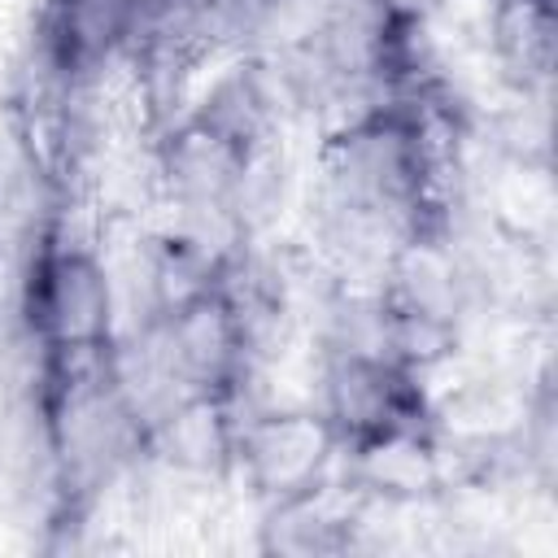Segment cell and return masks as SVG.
Here are the masks:
<instances>
[{
	"instance_id": "6da1fadb",
	"label": "cell",
	"mask_w": 558,
	"mask_h": 558,
	"mask_svg": "<svg viewBox=\"0 0 558 558\" xmlns=\"http://www.w3.org/2000/svg\"><path fill=\"white\" fill-rule=\"evenodd\" d=\"M22 327L39 353L57 349H100L113 344V283L100 253L52 222L31 244L22 270Z\"/></svg>"
},
{
	"instance_id": "7a4b0ae2",
	"label": "cell",
	"mask_w": 558,
	"mask_h": 558,
	"mask_svg": "<svg viewBox=\"0 0 558 558\" xmlns=\"http://www.w3.org/2000/svg\"><path fill=\"white\" fill-rule=\"evenodd\" d=\"M318 414L331 423L340 453L366 449L401 432H432L423 375L388 362L384 353L344 349V344L327 349Z\"/></svg>"
},
{
	"instance_id": "3957f363",
	"label": "cell",
	"mask_w": 558,
	"mask_h": 558,
	"mask_svg": "<svg viewBox=\"0 0 558 558\" xmlns=\"http://www.w3.org/2000/svg\"><path fill=\"white\" fill-rule=\"evenodd\" d=\"M336 453H340V440L318 410H270V414L240 418L231 466H240L248 484L270 506H279L323 484Z\"/></svg>"
},
{
	"instance_id": "277c9868",
	"label": "cell",
	"mask_w": 558,
	"mask_h": 558,
	"mask_svg": "<svg viewBox=\"0 0 558 558\" xmlns=\"http://www.w3.org/2000/svg\"><path fill=\"white\" fill-rule=\"evenodd\" d=\"M493 52L519 92L545 83L554 61V4L493 0Z\"/></svg>"
},
{
	"instance_id": "5b68a950",
	"label": "cell",
	"mask_w": 558,
	"mask_h": 558,
	"mask_svg": "<svg viewBox=\"0 0 558 558\" xmlns=\"http://www.w3.org/2000/svg\"><path fill=\"white\" fill-rule=\"evenodd\" d=\"M357 4L379 17H397V22H432V13L445 9V0H357Z\"/></svg>"
}]
</instances>
